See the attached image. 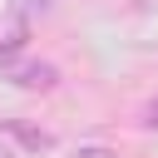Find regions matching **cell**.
Wrapping results in <instances>:
<instances>
[{
    "label": "cell",
    "instance_id": "1",
    "mask_svg": "<svg viewBox=\"0 0 158 158\" xmlns=\"http://www.w3.org/2000/svg\"><path fill=\"white\" fill-rule=\"evenodd\" d=\"M10 84H20V89H54V84H59V69L44 64V59H40V64H35V59H30V64H10Z\"/></svg>",
    "mask_w": 158,
    "mask_h": 158
},
{
    "label": "cell",
    "instance_id": "2",
    "mask_svg": "<svg viewBox=\"0 0 158 158\" xmlns=\"http://www.w3.org/2000/svg\"><path fill=\"white\" fill-rule=\"evenodd\" d=\"M5 133H15L25 148H35V153H44V148H54V133H44V128H30V123H5Z\"/></svg>",
    "mask_w": 158,
    "mask_h": 158
},
{
    "label": "cell",
    "instance_id": "3",
    "mask_svg": "<svg viewBox=\"0 0 158 158\" xmlns=\"http://www.w3.org/2000/svg\"><path fill=\"white\" fill-rule=\"evenodd\" d=\"M74 158H114V148H99V143H94V148H79Z\"/></svg>",
    "mask_w": 158,
    "mask_h": 158
},
{
    "label": "cell",
    "instance_id": "4",
    "mask_svg": "<svg viewBox=\"0 0 158 158\" xmlns=\"http://www.w3.org/2000/svg\"><path fill=\"white\" fill-rule=\"evenodd\" d=\"M143 123H148V128H158V99L148 104V114H143Z\"/></svg>",
    "mask_w": 158,
    "mask_h": 158
},
{
    "label": "cell",
    "instance_id": "5",
    "mask_svg": "<svg viewBox=\"0 0 158 158\" xmlns=\"http://www.w3.org/2000/svg\"><path fill=\"white\" fill-rule=\"evenodd\" d=\"M49 5H54V0H30V10H49Z\"/></svg>",
    "mask_w": 158,
    "mask_h": 158
},
{
    "label": "cell",
    "instance_id": "6",
    "mask_svg": "<svg viewBox=\"0 0 158 158\" xmlns=\"http://www.w3.org/2000/svg\"><path fill=\"white\" fill-rule=\"evenodd\" d=\"M0 158H15V148H10V143H0Z\"/></svg>",
    "mask_w": 158,
    "mask_h": 158
}]
</instances>
